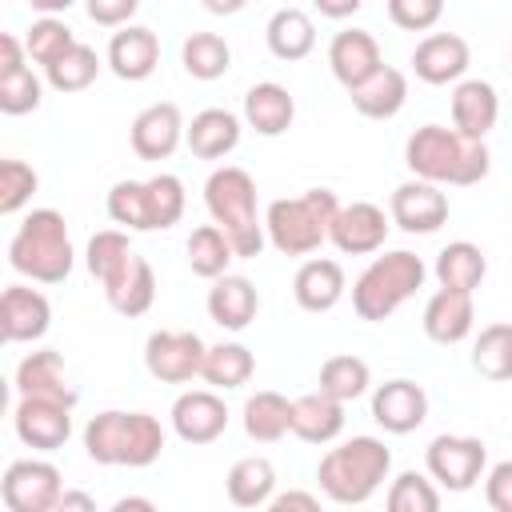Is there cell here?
Masks as SVG:
<instances>
[{
	"mask_svg": "<svg viewBox=\"0 0 512 512\" xmlns=\"http://www.w3.org/2000/svg\"><path fill=\"white\" fill-rule=\"evenodd\" d=\"M204 308H208L212 324H220L224 332H244L260 312V292H256V284L248 276L224 272V276L212 280Z\"/></svg>",
	"mask_w": 512,
	"mask_h": 512,
	"instance_id": "obj_22",
	"label": "cell"
},
{
	"mask_svg": "<svg viewBox=\"0 0 512 512\" xmlns=\"http://www.w3.org/2000/svg\"><path fill=\"white\" fill-rule=\"evenodd\" d=\"M244 432L256 444H276L292 432V400L264 388L244 400Z\"/></svg>",
	"mask_w": 512,
	"mask_h": 512,
	"instance_id": "obj_34",
	"label": "cell"
},
{
	"mask_svg": "<svg viewBox=\"0 0 512 512\" xmlns=\"http://www.w3.org/2000/svg\"><path fill=\"white\" fill-rule=\"evenodd\" d=\"M340 432H344V400L328 396L324 388L292 400V436H300L304 444H332Z\"/></svg>",
	"mask_w": 512,
	"mask_h": 512,
	"instance_id": "obj_26",
	"label": "cell"
},
{
	"mask_svg": "<svg viewBox=\"0 0 512 512\" xmlns=\"http://www.w3.org/2000/svg\"><path fill=\"white\" fill-rule=\"evenodd\" d=\"M184 252H188V268H192L200 280H216V276L228 272L232 260H240L236 248H232V240H228V232H224L220 224H200V228H192Z\"/></svg>",
	"mask_w": 512,
	"mask_h": 512,
	"instance_id": "obj_35",
	"label": "cell"
},
{
	"mask_svg": "<svg viewBox=\"0 0 512 512\" xmlns=\"http://www.w3.org/2000/svg\"><path fill=\"white\" fill-rule=\"evenodd\" d=\"M268 508L272 512H288V508H304V512H316L320 508V496H312V492H276L272 500H268Z\"/></svg>",
	"mask_w": 512,
	"mask_h": 512,
	"instance_id": "obj_52",
	"label": "cell"
},
{
	"mask_svg": "<svg viewBox=\"0 0 512 512\" xmlns=\"http://www.w3.org/2000/svg\"><path fill=\"white\" fill-rule=\"evenodd\" d=\"M348 292V280H344V268L328 256H312L296 268L292 276V296L304 312H332Z\"/></svg>",
	"mask_w": 512,
	"mask_h": 512,
	"instance_id": "obj_24",
	"label": "cell"
},
{
	"mask_svg": "<svg viewBox=\"0 0 512 512\" xmlns=\"http://www.w3.org/2000/svg\"><path fill=\"white\" fill-rule=\"evenodd\" d=\"M240 132H244V124H240L236 112H228V108H204V112L192 116V124L184 132V144H188V152L196 160H224L228 152H236Z\"/></svg>",
	"mask_w": 512,
	"mask_h": 512,
	"instance_id": "obj_25",
	"label": "cell"
},
{
	"mask_svg": "<svg viewBox=\"0 0 512 512\" xmlns=\"http://www.w3.org/2000/svg\"><path fill=\"white\" fill-rule=\"evenodd\" d=\"M84 8H88V20L100 28H124L136 16L140 0H84Z\"/></svg>",
	"mask_w": 512,
	"mask_h": 512,
	"instance_id": "obj_50",
	"label": "cell"
},
{
	"mask_svg": "<svg viewBox=\"0 0 512 512\" xmlns=\"http://www.w3.org/2000/svg\"><path fill=\"white\" fill-rule=\"evenodd\" d=\"M424 468H428V476L440 488L468 492L484 476V468H488V448H484L480 436H452V432H444V436H436L424 448Z\"/></svg>",
	"mask_w": 512,
	"mask_h": 512,
	"instance_id": "obj_9",
	"label": "cell"
},
{
	"mask_svg": "<svg viewBox=\"0 0 512 512\" xmlns=\"http://www.w3.org/2000/svg\"><path fill=\"white\" fill-rule=\"evenodd\" d=\"M72 408L68 400L56 396H20L12 408V428L24 448L32 452H56L72 436Z\"/></svg>",
	"mask_w": 512,
	"mask_h": 512,
	"instance_id": "obj_11",
	"label": "cell"
},
{
	"mask_svg": "<svg viewBox=\"0 0 512 512\" xmlns=\"http://www.w3.org/2000/svg\"><path fill=\"white\" fill-rule=\"evenodd\" d=\"M208 344L192 328H160L144 340V368L160 384H188L204 372Z\"/></svg>",
	"mask_w": 512,
	"mask_h": 512,
	"instance_id": "obj_8",
	"label": "cell"
},
{
	"mask_svg": "<svg viewBox=\"0 0 512 512\" xmlns=\"http://www.w3.org/2000/svg\"><path fill=\"white\" fill-rule=\"evenodd\" d=\"M392 476V452L376 436H352L328 448L316 464L320 492L332 504H368Z\"/></svg>",
	"mask_w": 512,
	"mask_h": 512,
	"instance_id": "obj_3",
	"label": "cell"
},
{
	"mask_svg": "<svg viewBox=\"0 0 512 512\" xmlns=\"http://www.w3.org/2000/svg\"><path fill=\"white\" fill-rule=\"evenodd\" d=\"M184 132H188V124H184L180 104L156 100V104L136 112V120L128 128V140H132V152L140 160H168L184 144Z\"/></svg>",
	"mask_w": 512,
	"mask_h": 512,
	"instance_id": "obj_15",
	"label": "cell"
},
{
	"mask_svg": "<svg viewBox=\"0 0 512 512\" xmlns=\"http://www.w3.org/2000/svg\"><path fill=\"white\" fill-rule=\"evenodd\" d=\"M40 100H44V84L28 64L16 72H0V112L4 116H28L40 108Z\"/></svg>",
	"mask_w": 512,
	"mask_h": 512,
	"instance_id": "obj_46",
	"label": "cell"
},
{
	"mask_svg": "<svg viewBox=\"0 0 512 512\" xmlns=\"http://www.w3.org/2000/svg\"><path fill=\"white\" fill-rule=\"evenodd\" d=\"M112 224L128 228V232H152V216H148V188L144 180H116L108 188V200H104Z\"/></svg>",
	"mask_w": 512,
	"mask_h": 512,
	"instance_id": "obj_42",
	"label": "cell"
},
{
	"mask_svg": "<svg viewBox=\"0 0 512 512\" xmlns=\"http://www.w3.org/2000/svg\"><path fill=\"white\" fill-rule=\"evenodd\" d=\"M28 64V48L16 32H0V72H16Z\"/></svg>",
	"mask_w": 512,
	"mask_h": 512,
	"instance_id": "obj_51",
	"label": "cell"
},
{
	"mask_svg": "<svg viewBox=\"0 0 512 512\" xmlns=\"http://www.w3.org/2000/svg\"><path fill=\"white\" fill-rule=\"evenodd\" d=\"M312 4H316V12L328 16V20H348V16H356V12L364 8V0H312Z\"/></svg>",
	"mask_w": 512,
	"mask_h": 512,
	"instance_id": "obj_53",
	"label": "cell"
},
{
	"mask_svg": "<svg viewBox=\"0 0 512 512\" xmlns=\"http://www.w3.org/2000/svg\"><path fill=\"white\" fill-rule=\"evenodd\" d=\"M336 212H340V200L332 188H308L300 196L272 200L264 212L268 244L284 256H312L328 240Z\"/></svg>",
	"mask_w": 512,
	"mask_h": 512,
	"instance_id": "obj_6",
	"label": "cell"
},
{
	"mask_svg": "<svg viewBox=\"0 0 512 512\" xmlns=\"http://www.w3.org/2000/svg\"><path fill=\"white\" fill-rule=\"evenodd\" d=\"M144 188H148V216H152V232H164V228L180 224L184 204H188V196H184V180H180L176 172H156V176H148V180H144Z\"/></svg>",
	"mask_w": 512,
	"mask_h": 512,
	"instance_id": "obj_43",
	"label": "cell"
},
{
	"mask_svg": "<svg viewBox=\"0 0 512 512\" xmlns=\"http://www.w3.org/2000/svg\"><path fill=\"white\" fill-rule=\"evenodd\" d=\"M436 280L440 288H460V292H476L488 276V256L480 252V244L472 240H452L436 252Z\"/></svg>",
	"mask_w": 512,
	"mask_h": 512,
	"instance_id": "obj_32",
	"label": "cell"
},
{
	"mask_svg": "<svg viewBox=\"0 0 512 512\" xmlns=\"http://www.w3.org/2000/svg\"><path fill=\"white\" fill-rule=\"evenodd\" d=\"M84 452L104 468H148L164 452V428L152 412L104 408L84 424Z\"/></svg>",
	"mask_w": 512,
	"mask_h": 512,
	"instance_id": "obj_2",
	"label": "cell"
},
{
	"mask_svg": "<svg viewBox=\"0 0 512 512\" xmlns=\"http://www.w3.org/2000/svg\"><path fill=\"white\" fill-rule=\"evenodd\" d=\"M72 44H76V32H72L60 16H40V20H32V28H28V36H24L28 60L40 64V68L56 64Z\"/></svg>",
	"mask_w": 512,
	"mask_h": 512,
	"instance_id": "obj_45",
	"label": "cell"
},
{
	"mask_svg": "<svg viewBox=\"0 0 512 512\" xmlns=\"http://www.w3.org/2000/svg\"><path fill=\"white\" fill-rule=\"evenodd\" d=\"M48 324H52V304L40 288L8 284L0 292V336L8 344H32L48 332Z\"/></svg>",
	"mask_w": 512,
	"mask_h": 512,
	"instance_id": "obj_17",
	"label": "cell"
},
{
	"mask_svg": "<svg viewBox=\"0 0 512 512\" xmlns=\"http://www.w3.org/2000/svg\"><path fill=\"white\" fill-rule=\"evenodd\" d=\"M132 256H136V252H132V240H128V232H120V228H100V232L88 240V248H84V264H88V272H92L100 284H112V280L128 268Z\"/></svg>",
	"mask_w": 512,
	"mask_h": 512,
	"instance_id": "obj_40",
	"label": "cell"
},
{
	"mask_svg": "<svg viewBox=\"0 0 512 512\" xmlns=\"http://www.w3.org/2000/svg\"><path fill=\"white\" fill-rule=\"evenodd\" d=\"M424 276H428V268H424V260H420L416 252H408V248L384 252V256H376V260L356 276V284H352V312H356L360 320L380 324V320H388L404 300L416 296V288L424 284Z\"/></svg>",
	"mask_w": 512,
	"mask_h": 512,
	"instance_id": "obj_7",
	"label": "cell"
},
{
	"mask_svg": "<svg viewBox=\"0 0 512 512\" xmlns=\"http://www.w3.org/2000/svg\"><path fill=\"white\" fill-rule=\"evenodd\" d=\"M76 0H28V8L32 12H40V16H60V12H68Z\"/></svg>",
	"mask_w": 512,
	"mask_h": 512,
	"instance_id": "obj_55",
	"label": "cell"
},
{
	"mask_svg": "<svg viewBox=\"0 0 512 512\" xmlns=\"http://www.w3.org/2000/svg\"><path fill=\"white\" fill-rule=\"evenodd\" d=\"M388 228H392V216L380 204L352 200V204H340V212L328 228V244L344 256H372L384 248Z\"/></svg>",
	"mask_w": 512,
	"mask_h": 512,
	"instance_id": "obj_12",
	"label": "cell"
},
{
	"mask_svg": "<svg viewBox=\"0 0 512 512\" xmlns=\"http://www.w3.org/2000/svg\"><path fill=\"white\" fill-rule=\"evenodd\" d=\"M224 488L236 508H268V500L276 496V468L268 456H244L228 468Z\"/></svg>",
	"mask_w": 512,
	"mask_h": 512,
	"instance_id": "obj_31",
	"label": "cell"
},
{
	"mask_svg": "<svg viewBox=\"0 0 512 512\" xmlns=\"http://www.w3.org/2000/svg\"><path fill=\"white\" fill-rule=\"evenodd\" d=\"M444 16V0H388V20L404 32H428Z\"/></svg>",
	"mask_w": 512,
	"mask_h": 512,
	"instance_id": "obj_48",
	"label": "cell"
},
{
	"mask_svg": "<svg viewBox=\"0 0 512 512\" xmlns=\"http://www.w3.org/2000/svg\"><path fill=\"white\" fill-rule=\"evenodd\" d=\"M172 432L184 444H212L228 428V404L216 388H188L172 400Z\"/></svg>",
	"mask_w": 512,
	"mask_h": 512,
	"instance_id": "obj_14",
	"label": "cell"
},
{
	"mask_svg": "<svg viewBox=\"0 0 512 512\" xmlns=\"http://www.w3.org/2000/svg\"><path fill=\"white\" fill-rule=\"evenodd\" d=\"M352 108L368 120H392L404 104H408V76L392 64H380L364 84H356L352 92Z\"/></svg>",
	"mask_w": 512,
	"mask_h": 512,
	"instance_id": "obj_29",
	"label": "cell"
},
{
	"mask_svg": "<svg viewBox=\"0 0 512 512\" xmlns=\"http://www.w3.org/2000/svg\"><path fill=\"white\" fill-rule=\"evenodd\" d=\"M424 336L436 340V344H460L472 336L476 328V304H472V292H460V288H436L424 304Z\"/></svg>",
	"mask_w": 512,
	"mask_h": 512,
	"instance_id": "obj_20",
	"label": "cell"
},
{
	"mask_svg": "<svg viewBox=\"0 0 512 512\" xmlns=\"http://www.w3.org/2000/svg\"><path fill=\"white\" fill-rule=\"evenodd\" d=\"M404 164L412 176L432 180V184H452V188H468L480 184L492 168V152L484 140H472L456 128L444 124H420L408 144H404Z\"/></svg>",
	"mask_w": 512,
	"mask_h": 512,
	"instance_id": "obj_1",
	"label": "cell"
},
{
	"mask_svg": "<svg viewBox=\"0 0 512 512\" xmlns=\"http://www.w3.org/2000/svg\"><path fill=\"white\" fill-rule=\"evenodd\" d=\"M388 216H392V224H396L400 232H408V236H428V232H436V228L448 220V196L440 192V184L412 176V180H404V184L392 188V196H388Z\"/></svg>",
	"mask_w": 512,
	"mask_h": 512,
	"instance_id": "obj_13",
	"label": "cell"
},
{
	"mask_svg": "<svg viewBox=\"0 0 512 512\" xmlns=\"http://www.w3.org/2000/svg\"><path fill=\"white\" fill-rule=\"evenodd\" d=\"M328 396H336V400H360L364 392H368V384H372V368H368V360H360V356H352V352H336V356H328L324 364H320V380H316Z\"/></svg>",
	"mask_w": 512,
	"mask_h": 512,
	"instance_id": "obj_38",
	"label": "cell"
},
{
	"mask_svg": "<svg viewBox=\"0 0 512 512\" xmlns=\"http://www.w3.org/2000/svg\"><path fill=\"white\" fill-rule=\"evenodd\" d=\"M412 72H416V80H424V84H456V80H464V72H468V64H472V48H468V40L464 36H456V32H428L416 48H412Z\"/></svg>",
	"mask_w": 512,
	"mask_h": 512,
	"instance_id": "obj_16",
	"label": "cell"
},
{
	"mask_svg": "<svg viewBox=\"0 0 512 512\" xmlns=\"http://www.w3.org/2000/svg\"><path fill=\"white\" fill-rule=\"evenodd\" d=\"M200 4H204L212 16H236V12H240L248 0H200Z\"/></svg>",
	"mask_w": 512,
	"mask_h": 512,
	"instance_id": "obj_56",
	"label": "cell"
},
{
	"mask_svg": "<svg viewBox=\"0 0 512 512\" xmlns=\"http://www.w3.org/2000/svg\"><path fill=\"white\" fill-rule=\"evenodd\" d=\"M380 64H384L380 44H376V36L364 32V28H344V32H336L332 44H328V68H332V76H336L348 92H352L356 84H364Z\"/></svg>",
	"mask_w": 512,
	"mask_h": 512,
	"instance_id": "obj_21",
	"label": "cell"
},
{
	"mask_svg": "<svg viewBox=\"0 0 512 512\" xmlns=\"http://www.w3.org/2000/svg\"><path fill=\"white\" fill-rule=\"evenodd\" d=\"M252 372H256V356H252V348L240 344V340H220V344L208 348V356H204V372H200V376H204L212 388L232 392V388H244V384L252 380Z\"/></svg>",
	"mask_w": 512,
	"mask_h": 512,
	"instance_id": "obj_36",
	"label": "cell"
},
{
	"mask_svg": "<svg viewBox=\"0 0 512 512\" xmlns=\"http://www.w3.org/2000/svg\"><path fill=\"white\" fill-rule=\"evenodd\" d=\"M60 492H64L60 468L36 456L12 460L0 480V500L8 512H52L60 504Z\"/></svg>",
	"mask_w": 512,
	"mask_h": 512,
	"instance_id": "obj_10",
	"label": "cell"
},
{
	"mask_svg": "<svg viewBox=\"0 0 512 512\" xmlns=\"http://www.w3.org/2000/svg\"><path fill=\"white\" fill-rule=\"evenodd\" d=\"M296 120V100L284 84L260 80L244 92V124L260 136H284Z\"/></svg>",
	"mask_w": 512,
	"mask_h": 512,
	"instance_id": "obj_27",
	"label": "cell"
},
{
	"mask_svg": "<svg viewBox=\"0 0 512 512\" xmlns=\"http://www.w3.org/2000/svg\"><path fill=\"white\" fill-rule=\"evenodd\" d=\"M60 512H72V508H80V512H96V500L88 496V492H60V504H56Z\"/></svg>",
	"mask_w": 512,
	"mask_h": 512,
	"instance_id": "obj_54",
	"label": "cell"
},
{
	"mask_svg": "<svg viewBox=\"0 0 512 512\" xmlns=\"http://www.w3.org/2000/svg\"><path fill=\"white\" fill-rule=\"evenodd\" d=\"M180 64L192 80H220L232 68V48L220 32H192L180 44Z\"/></svg>",
	"mask_w": 512,
	"mask_h": 512,
	"instance_id": "obj_37",
	"label": "cell"
},
{
	"mask_svg": "<svg viewBox=\"0 0 512 512\" xmlns=\"http://www.w3.org/2000/svg\"><path fill=\"white\" fill-rule=\"evenodd\" d=\"M372 420L392 436H408L428 420V392L404 376L384 380L372 392Z\"/></svg>",
	"mask_w": 512,
	"mask_h": 512,
	"instance_id": "obj_18",
	"label": "cell"
},
{
	"mask_svg": "<svg viewBox=\"0 0 512 512\" xmlns=\"http://www.w3.org/2000/svg\"><path fill=\"white\" fill-rule=\"evenodd\" d=\"M500 120V92L496 84L488 80H456L452 88V128L472 136V140H484Z\"/></svg>",
	"mask_w": 512,
	"mask_h": 512,
	"instance_id": "obj_23",
	"label": "cell"
},
{
	"mask_svg": "<svg viewBox=\"0 0 512 512\" xmlns=\"http://www.w3.org/2000/svg\"><path fill=\"white\" fill-rule=\"evenodd\" d=\"M104 296H108V304L120 312V316H144L152 304H156V272H152V264L144 260V256H132L128 260V268L112 280V284H104Z\"/></svg>",
	"mask_w": 512,
	"mask_h": 512,
	"instance_id": "obj_33",
	"label": "cell"
},
{
	"mask_svg": "<svg viewBox=\"0 0 512 512\" xmlns=\"http://www.w3.org/2000/svg\"><path fill=\"white\" fill-rule=\"evenodd\" d=\"M484 500L492 512H512V460H500L484 472Z\"/></svg>",
	"mask_w": 512,
	"mask_h": 512,
	"instance_id": "obj_49",
	"label": "cell"
},
{
	"mask_svg": "<svg viewBox=\"0 0 512 512\" xmlns=\"http://www.w3.org/2000/svg\"><path fill=\"white\" fill-rule=\"evenodd\" d=\"M384 504H388V512H436L440 508V488H436L432 476L408 468V472L392 476Z\"/></svg>",
	"mask_w": 512,
	"mask_h": 512,
	"instance_id": "obj_44",
	"label": "cell"
},
{
	"mask_svg": "<svg viewBox=\"0 0 512 512\" xmlns=\"http://www.w3.org/2000/svg\"><path fill=\"white\" fill-rule=\"evenodd\" d=\"M128 508H144V512H152L156 504H152L148 496H124V500H116V504H112V512H128Z\"/></svg>",
	"mask_w": 512,
	"mask_h": 512,
	"instance_id": "obj_57",
	"label": "cell"
},
{
	"mask_svg": "<svg viewBox=\"0 0 512 512\" xmlns=\"http://www.w3.org/2000/svg\"><path fill=\"white\" fill-rule=\"evenodd\" d=\"M264 40H268V52L276 60L292 64V60H304L316 48V24L304 8H276L264 24Z\"/></svg>",
	"mask_w": 512,
	"mask_h": 512,
	"instance_id": "obj_30",
	"label": "cell"
},
{
	"mask_svg": "<svg viewBox=\"0 0 512 512\" xmlns=\"http://www.w3.org/2000/svg\"><path fill=\"white\" fill-rule=\"evenodd\" d=\"M472 368L484 380H512V324L508 320L480 328L472 344Z\"/></svg>",
	"mask_w": 512,
	"mask_h": 512,
	"instance_id": "obj_39",
	"label": "cell"
},
{
	"mask_svg": "<svg viewBox=\"0 0 512 512\" xmlns=\"http://www.w3.org/2000/svg\"><path fill=\"white\" fill-rule=\"evenodd\" d=\"M204 208L212 216V224H220L236 248L240 260H256L260 248L268 244L264 232V216L256 212V180L252 172L236 168V164H220L212 168V176L204 180Z\"/></svg>",
	"mask_w": 512,
	"mask_h": 512,
	"instance_id": "obj_5",
	"label": "cell"
},
{
	"mask_svg": "<svg viewBox=\"0 0 512 512\" xmlns=\"http://www.w3.org/2000/svg\"><path fill=\"white\" fill-rule=\"evenodd\" d=\"M36 188H40V176H36L32 164H24L16 156H4L0 160V212L4 216H16L32 200Z\"/></svg>",
	"mask_w": 512,
	"mask_h": 512,
	"instance_id": "obj_47",
	"label": "cell"
},
{
	"mask_svg": "<svg viewBox=\"0 0 512 512\" xmlns=\"http://www.w3.org/2000/svg\"><path fill=\"white\" fill-rule=\"evenodd\" d=\"M96 76H100V56H96V48L84 44V40H76L56 64L44 68V80H48L56 92H84Z\"/></svg>",
	"mask_w": 512,
	"mask_h": 512,
	"instance_id": "obj_41",
	"label": "cell"
},
{
	"mask_svg": "<svg viewBox=\"0 0 512 512\" xmlns=\"http://www.w3.org/2000/svg\"><path fill=\"white\" fill-rule=\"evenodd\" d=\"M16 396H56V400H68L76 404V388L68 384L64 376V360L56 348H40V352H28L20 364H16Z\"/></svg>",
	"mask_w": 512,
	"mask_h": 512,
	"instance_id": "obj_28",
	"label": "cell"
},
{
	"mask_svg": "<svg viewBox=\"0 0 512 512\" xmlns=\"http://www.w3.org/2000/svg\"><path fill=\"white\" fill-rule=\"evenodd\" d=\"M104 64L112 68V76L136 84V80H148L160 64V36L144 24H124L120 32H112L108 40V52H104Z\"/></svg>",
	"mask_w": 512,
	"mask_h": 512,
	"instance_id": "obj_19",
	"label": "cell"
},
{
	"mask_svg": "<svg viewBox=\"0 0 512 512\" xmlns=\"http://www.w3.org/2000/svg\"><path fill=\"white\" fill-rule=\"evenodd\" d=\"M8 264H12V272H20L36 284H64L76 264V248H72L64 212L32 208L8 240Z\"/></svg>",
	"mask_w": 512,
	"mask_h": 512,
	"instance_id": "obj_4",
	"label": "cell"
}]
</instances>
